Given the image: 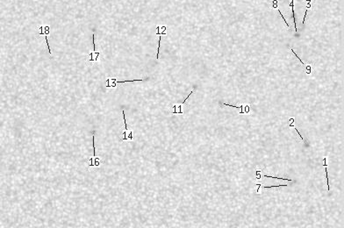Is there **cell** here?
I'll list each match as a JSON object with an SVG mask.
<instances>
[{"instance_id": "6da1fadb", "label": "cell", "mask_w": 344, "mask_h": 228, "mask_svg": "<svg viewBox=\"0 0 344 228\" xmlns=\"http://www.w3.org/2000/svg\"><path fill=\"white\" fill-rule=\"evenodd\" d=\"M92 45H93V51L91 53L89 54L88 55V58H87V62H90V63H93V62H98V59L101 55V53L98 52L96 50V43H95V34H93V40H92Z\"/></svg>"}, {"instance_id": "7a4b0ae2", "label": "cell", "mask_w": 344, "mask_h": 228, "mask_svg": "<svg viewBox=\"0 0 344 228\" xmlns=\"http://www.w3.org/2000/svg\"><path fill=\"white\" fill-rule=\"evenodd\" d=\"M142 79H135V80H126V81H118L116 78L109 77L106 79V88H116L118 84H125V83H134V82H141Z\"/></svg>"}, {"instance_id": "3957f363", "label": "cell", "mask_w": 344, "mask_h": 228, "mask_svg": "<svg viewBox=\"0 0 344 228\" xmlns=\"http://www.w3.org/2000/svg\"><path fill=\"white\" fill-rule=\"evenodd\" d=\"M102 163H103V160L102 159L97 157V156H95V157L92 156V157L90 158L89 161H87V167L90 170L92 169H98Z\"/></svg>"}, {"instance_id": "277c9868", "label": "cell", "mask_w": 344, "mask_h": 228, "mask_svg": "<svg viewBox=\"0 0 344 228\" xmlns=\"http://www.w3.org/2000/svg\"><path fill=\"white\" fill-rule=\"evenodd\" d=\"M40 33H39V35H44L45 36V39H46V42H47V44H48V49H49V54L51 55L52 57V52H51V48H50V46H49V40H48V35L50 34V28H49V26H40Z\"/></svg>"}, {"instance_id": "5b68a950", "label": "cell", "mask_w": 344, "mask_h": 228, "mask_svg": "<svg viewBox=\"0 0 344 228\" xmlns=\"http://www.w3.org/2000/svg\"><path fill=\"white\" fill-rule=\"evenodd\" d=\"M166 30H167V26H157L156 27V34L160 35V38H159V42H158V48H157V54H156V59L159 58V52H160V46H161V40H162V35H167L166 33Z\"/></svg>"}, {"instance_id": "8992f818", "label": "cell", "mask_w": 344, "mask_h": 228, "mask_svg": "<svg viewBox=\"0 0 344 228\" xmlns=\"http://www.w3.org/2000/svg\"><path fill=\"white\" fill-rule=\"evenodd\" d=\"M171 112L175 114H183L184 113V105H173L171 107Z\"/></svg>"}, {"instance_id": "52a82bcc", "label": "cell", "mask_w": 344, "mask_h": 228, "mask_svg": "<svg viewBox=\"0 0 344 228\" xmlns=\"http://www.w3.org/2000/svg\"><path fill=\"white\" fill-rule=\"evenodd\" d=\"M290 6L292 7V12H293V20H294V24H295V32H297V28H296V22H295V12H294V0H292V1H291Z\"/></svg>"}, {"instance_id": "ba28073f", "label": "cell", "mask_w": 344, "mask_h": 228, "mask_svg": "<svg viewBox=\"0 0 344 228\" xmlns=\"http://www.w3.org/2000/svg\"><path fill=\"white\" fill-rule=\"evenodd\" d=\"M265 177H270V178H275V179H279V180H284V181H292V179H287V178H283V177H276V176H273V175H264Z\"/></svg>"}, {"instance_id": "9c48e42d", "label": "cell", "mask_w": 344, "mask_h": 228, "mask_svg": "<svg viewBox=\"0 0 344 228\" xmlns=\"http://www.w3.org/2000/svg\"><path fill=\"white\" fill-rule=\"evenodd\" d=\"M277 11H278V12H279V14H280V16H281V17H282V18H283V20L284 21V23H285V25L287 26V27H290V25H289V23H288V22L286 21V19H285V18H284V17L283 16V14H282V12H281V10H279V9L277 8Z\"/></svg>"}, {"instance_id": "30bf717a", "label": "cell", "mask_w": 344, "mask_h": 228, "mask_svg": "<svg viewBox=\"0 0 344 228\" xmlns=\"http://www.w3.org/2000/svg\"><path fill=\"white\" fill-rule=\"evenodd\" d=\"M249 111H250V105H245V106H244V113L248 114V113H249Z\"/></svg>"}, {"instance_id": "8fae6325", "label": "cell", "mask_w": 344, "mask_h": 228, "mask_svg": "<svg viewBox=\"0 0 344 228\" xmlns=\"http://www.w3.org/2000/svg\"><path fill=\"white\" fill-rule=\"evenodd\" d=\"M325 170H326V175H327V190L330 191V186H329V178H328V175H327V168H325Z\"/></svg>"}, {"instance_id": "7c38bea8", "label": "cell", "mask_w": 344, "mask_h": 228, "mask_svg": "<svg viewBox=\"0 0 344 228\" xmlns=\"http://www.w3.org/2000/svg\"><path fill=\"white\" fill-rule=\"evenodd\" d=\"M282 186H287V184H284V185H277V186H270V187H265V189H270V188H280Z\"/></svg>"}, {"instance_id": "4fadbf2b", "label": "cell", "mask_w": 344, "mask_h": 228, "mask_svg": "<svg viewBox=\"0 0 344 228\" xmlns=\"http://www.w3.org/2000/svg\"><path fill=\"white\" fill-rule=\"evenodd\" d=\"M257 186H258V189H257V194H259V193H261V188H262V185H261V183H257L256 184Z\"/></svg>"}, {"instance_id": "5bb4252c", "label": "cell", "mask_w": 344, "mask_h": 228, "mask_svg": "<svg viewBox=\"0 0 344 228\" xmlns=\"http://www.w3.org/2000/svg\"><path fill=\"white\" fill-rule=\"evenodd\" d=\"M323 160H324V166L327 167V157H324Z\"/></svg>"}]
</instances>
